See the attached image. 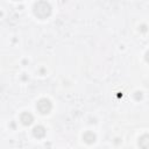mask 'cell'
Masks as SVG:
<instances>
[{"instance_id":"cell-1","label":"cell","mask_w":149,"mask_h":149,"mask_svg":"<svg viewBox=\"0 0 149 149\" xmlns=\"http://www.w3.org/2000/svg\"><path fill=\"white\" fill-rule=\"evenodd\" d=\"M33 12L38 19H47L51 14V6L47 1H37L34 3Z\"/></svg>"},{"instance_id":"cell-6","label":"cell","mask_w":149,"mask_h":149,"mask_svg":"<svg viewBox=\"0 0 149 149\" xmlns=\"http://www.w3.org/2000/svg\"><path fill=\"white\" fill-rule=\"evenodd\" d=\"M83 140L84 142H86L87 144H92L95 142V134L93 132H85L84 135H83Z\"/></svg>"},{"instance_id":"cell-4","label":"cell","mask_w":149,"mask_h":149,"mask_svg":"<svg viewBox=\"0 0 149 149\" xmlns=\"http://www.w3.org/2000/svg\"><path fill=\"white\" fill-rule=\"evenodd\" d=\"M45 134H47V130H45V128H44L43 126H41V125L35 126V127L33 128V135H34L35 137H37V139L44 137Z\"/></svg>"},{"instance_id":"cell-5","label":"cell","mask_w":149,"mask_h":149,"mask_svg":"<svg viewBox=\"0 0 149 149\" xmlns=\"http://www.w3.org/2000/svg\"><path fill=\"white\" fill-rule=\"evenodd\" d=\"M139 147L141 149H149V134H143L139 139Z\"/></svg>"},{"instance_id":"cell-2","label":"cell","mask_w":149,"mask_h":149,"mask_svg":"<svg viewBox=\"0 0 149 149\" xmlns=\"http://www.w3.org/2000/svg\"><path fill=\"white\" fill-rule=\"evenodd\" d=\"M36 108H37V111H38L41 114H48V113L51 111L52 105H51V102H50L49 99L42 98V99H40V100L36 102Z\"/></svg>"},{"instance_id":"cell-7","label":"cell","mask_w":149,"mask_h":149,"mask_svg":"<svg viewBox=\"0 0 149 149\" xmlns=\"http://www.w3.org/2000/svg\"><path fill=\"white\" fill-rule=\"evenodd\" d=\"M144 58H146V61L149 63V50L146 52V55H144Z\"/></svg>"},{"instance_id":"cell-3","label":"cell","mask_w":149,"mask_h":149,"mask_svg":"<svg viewBox=\"0 0 149 149\" xmlns=\"http://www.w3.org/2000/svg\"><path fill=\"white\" fill-rule=\"evenodd\" d=\"M20 121L22 122V125H24V126H29V125L33 123V121H34V116H33L29 112H23V113H21V115H20Z\"/></svg>"}]
</instances>
